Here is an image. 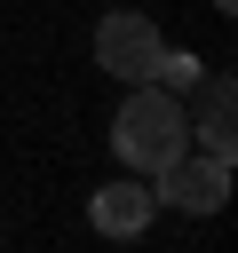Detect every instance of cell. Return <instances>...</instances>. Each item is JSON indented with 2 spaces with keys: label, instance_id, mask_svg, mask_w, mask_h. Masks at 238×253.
Wrapping results in <instances>:
<instances>
[{
  "label": "cell",
  "instance_id": "6da1fadb",
  "mask_svg": "<svg viewBox=\"0 0 238 253\" xmlns=\"http://www.w3.org/2000/svg\"><path fill=\"white\" fill-rule=\"evenodd\" d=\"M111 150H119L127 174H151V166H167L175 150H190V111H182V95H167L159 79H135L127 103H119V119H111Z\"/></svg>",
  "mask_w": 238,
  "mask_h": 253
},
{
  "label": "cell",
  "instance_id": "7a4b0ae2",
  "mask_svg": "<svg viewBox=\"0 0 238 253\" xmlns=\"http://www.w3.org/2000/svg\"><path fill=\"white\" fill-rule=\"evenodd\" d=\"M151 198L175 206V213H222V198H230V158L175 150L167 166H151Z\"/></svg>",
  "mask_w": 238,
  "mask_h": 253
},
{
  "label": "cell",
  "instance_id": "3957f363",
  "mask_svg": "<svg viewBox=\"0 0 238 253\" xmlns=\"http://www.w3.org/2000/svg\"><path fill=\"white\" fill-rule=\"evenodd\" d=\"M159 24L143 16V8H111L103 24H95V63L119 79V87H135V79H151V63H159Z\"/></svg>",
  "mask_w": 238,
  "mask_h": 253
},
{
  "label": "cell",
  "instance_id": "277c9868",
  "mask_svg": "<svg viewBox=\"0 0 238 253\" xmlns=\"http://www.w3.org/2000/svg\"><path fill=\"white\" fill-rule=\"evenodd\" d=\"M151 213H159V198H151V182H103L95 198H87V221L103 229V237H143L151 229Z\"/></svg>",
  "mask_w": 238,
  "mask_h": 253
},
{
  "label": "cell",
  "instance_id": "5b68a950",
  "mask_svg": "<svg viewBox=\"0 0 238 253\" xmlns=\"http://www.w3.org/2000/svg\"><path fill=\"white\" fill-rule=\"evenodd\" d=\"M206 87V111H198V150L206 158H230L238 150V126H230V79H198Z\"/></svg>",
  "mask_w": 238,
  "mask_h": 253
},
{
  "label": "cell",
  "instance_id": "8992f818",
  "mask_svg": "<svg viewBox=\"0 0 238 253\" xmlns=\"http://www.w3.org/2000/svg\"><path fill=\"white\" fill-rule=\"evenodd\" d=\"M151 79H159L167 95H182V87H198V79H206V63H198V55H175V47H159V63H151Z\"/></svg>",
  "mask_w": 238,
  "mask_h": 253
},
{
  "label": "cell",
  "instance_id": "52a82bcc",
  "mask_svg": "<svg viewBox=\"0 0 238 253\" xmlns=\"http://www.w3.org/2000/svg\"><path fill=\"white\" fill-rule=\"evenodd\" d=\"M214 8H222V16H230V8H238V0H214Z\"/></svg>",
  "mask_w": 238,
  "mask_h": 253
}]
</instances>
